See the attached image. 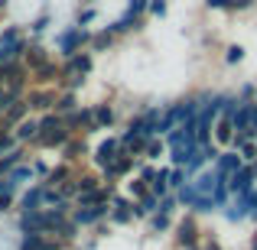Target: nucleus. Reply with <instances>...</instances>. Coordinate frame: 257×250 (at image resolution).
I'll return each instance as SVG.
<instances>
[{
    "instance_id": "nucleus-1",
    "label": "nucleus",
    "mask_w": 257,
    "mask_h": 250,
    "mask_svg": "<svg viewBox=\"0 0 257 250\" xmlns=\"http://www.w3.org/2000/svg\"><path fill=\"white\" fill-rule=\"evenodd\" d=\"M72 133H75V130H69L65 120L59 117L56 111H49L46 117H39V133H36L33 143H36V146H65L72 140Z\"/></svg>"
},
{
    "instance_id": "nucleus-2",
    "label": "nucleus",
    "mask_w": 257,
    "mask_h": 250,
    "mask_svg": "<svg viewBox=\"0 0 257 250\" xmlns=\"http://www.w3.org/2000/svg\"><path fill=\"white\" fill-rule=\"evenodd\" d=\"M91 43V33H88V26H65L62 33H56V52L62 59H69V56H75V52H82L85 46Z\"/></svg>"
},
{
    "instance_id": "nucleus-3",
    "label": "nucleus",
    "mask_w": 257,
    "mask_h": 250,
    "mask_svg": "<svg viewBox=\"0 0 257 250\" xmlns=\"http://www.w3.org/2000/svg\"><path fill=\"white\" fill-rule=\"evenodd\" d=\"M69 214L78 227H91V224H101L111 214V201H104V205H75Z\"/></svg>"
},
{
    "instance_id": "nucleus-4",
    "label": "nucleus",
    "mask_w": 257,
    "mask_h": 250,
    "mask_svg": "<svg viewBox=\"0 0 257 250\" xmlns=\"http://www.w3.org/2000/svg\"><path fill=\"white\" fill-rule=\"evenodd\" d=\"M91 69H94L91 49H88V52H75V56L62 59V65H59V78H69V75H91Z\"/></svg>"
},
{
    "instance_id": "nucleus-5",
    "label": "nucleus",
    "mask_w": 257,
    "mask_h": 250,
    "mask_svg": "<svg viewBox=\"0 0 257 250\" xmlns=\"http://www.w3.org/2000/svg\"><path fill=\"white\" fill-rule=\"evenodd\" d=\"M120 153H124V146H120V140H104V143L98 146V150H94V166H101V169H107L114 163V159L120 156Z\"/></svg>"
},
{
    "instance_id": "nucleus-6",
    "label": "nucleus",
    "mask_w": 257,
    "mask_h": 250,
    "mask_svg": "<svg viewBox=\"0 0 257 250\" xmlns=\"http://www.w3.org/2000/svg\"><path fill=\"white\" fill-rule=\"evenodd\" d=\"M36 133H39V117H23L17 127H13V137H17L20 146H23V143H33V140H36Z\"/></svg>"
},
{
    "instance_id": "nucleus-7",
    "label": "nucleus",
    "mask_w": 257,
    "mask_h": 250,
    "mask_svg": "<svg viewBox=\"0 0 257 250\" xmlns=\"http://www.w3.org/2000/svg\"><path fill=\"white\" fill-rule=\"evenodd\" d=\"M26 101H30V111H52V104H56V91H49V88H36V91L26 94Z\"/></svg>"
},
{
    "instance_id": "nucleus-8",
    "label": "nucleus",
    "mask_w": 257,
    "mask_h": 250,
    "mask_svg": "<svg viewBox=\"0 0 257 250\" xmlns=\"http://www.w3.org/2000/svg\"><path fill=\"white\" fill-rule=\"evenodd\" d=\"M251 182H254L251 169H247V166H241V169H238L234 175H228V192L241 195V192H247V188H251Z\"/></svg>"
},
{
    "instance_id": "nucleus-9",
    "label": "nucleus",
    "mask_w": 257,
    "mask_h": 250,
    "mask_svg": "<svg viewBox=\"0 0 257 250\" xmlns=\"http://www.w3.org/2000/svg\"><path fill=\"white\" fill-rule=\"evenodd\" d=\"M43 192H46L43 182L33 185V188H26L23 198H20V208H23V211H36V208H43Z\"/></svg>"
},
{
    "instance_id": "nucleus-10",
    "label": "nucleus",
    "mask_w": 257,
    "mask_h": 250,
    "mask_svg": "<svg viewBox=\"0 0 257 250\" xmlns=\"http://www.w3.org/2000/svg\"><path fill=\"white\" fill-rule=\"evenodd\" d=\"M215 140H218V143H231L234 140L231 114H218V117H215Z\"/></svg>"
},
{
    "instance_id": "nucleus-11",
    "label": "nucleus",
    "mask_w": 257,
    "mask_h": 250,
    "mask_svg": "<svg viewBox=\"0 0 257 250\" xmlns=\"http://www.w3.org/2000/svg\"><path fill=\"white\" fill-rule=\"evenodd\" d=\"M215 169L228 179V175H234L241 169V156H238V153H221V156L215 159Z\"/></svg>"
},
{
    "instance_id": "nucleus-12",
    "label": "nucleus",
    "mask_w": 257,
    "mask_h": 250,
    "mask_svg": "<svg viewBox=\"0 0 257 250\" xmlns=\"http://www.w3.org/2000/svg\"><path fill=\"white\" fill-rule=\"evenodd\" d=\"M75 107H78V98H75V91H62V94H56V104H52V111H56L59 117L72 114Z\"/></svg>"
},
{
    "instance_id": "nucleus-13",
    "label": "nucleus",
    "mask_w": 257,
    "mask_h": 250,
    "mask_svg": "<svg viewBox=\"0 0 257 250\" xmlns=\"http://www.w3.org/2000/svg\"><path fill=\"white\" fill-rule=\"evenodd\" d=\"M137 26H140V17H134V13H124L120 20H114V23L107 26V33H114V36H124V33L137 30Z\"/></svg>"
},
{
    "instance_id": "nucleus-14",
    "label": "nucleus",
    "mask_w": 257,
    "mask_h": 250,
    "mask_svg": "<svg viewBox=\"0 0 257 250\" xmlns=\"http://www.w3.org/2000/svg\"><path fill=\"white\" fill-rule=\"evenodd\" d=\"M91 107H94V124H98V130H104V127H114L117 114H114L111 104H91Z\"/></svg>"
},
{
    "instance_id": "nucleus-15",
    "label": "nucleus",
    "mask_w": 257,
    "mask_h": 250,
    "mask_svg": "<svg viewBox=\"0 0 257 250\" xmlns=\"http://www.w3.org/2000/svg\"><path fill=\"white\" fill-rule=\"evenodd\" d=\"M20 163H26V153L20 150V146H17V150H10V153H4V156H0V175H7L10 169H17Z\"/></svg>"
},
{
    "instance_id": "nucleus-16",
    "label": "nucleus",
    "mask_w": 257,
    "mask_h": 250,
    "mask_svg": "<svg viewBox=\"0 0 257 250\" xmlns=\"http://www.w3.org/2000/svg\"><path fill=\"white\" fill-rule=\"evenodd\" d=\"M23 59H26L23 65H30V72H36L39 65H46V62H49V56H46V49H43V46H30Z\"/></svg>"
},
{
    "instance_id": "nucleus-17",
    "label": "nucleus",
    "mask_w": 257,
    "mask_h": 250,
    "mask_svg": "<svg viewBox=\"0 0 257 250\" xmlns=\"http://www.w3.org/2000/svg\"><path fill=\"white\" fill-rule=\"evenodd\" d=\"M69 179H72V169H69V166H59V169H49V175H46V182H43V185L59 188L62 182H69Z\"/></svg>"
},
{
    "instance_id": "nucleus-18",
    "label": "nucleus",
    "mask_w": 257,
    "mask_h": 250,
    "mask_svg": "<svg viewBox=\"0 0 257 250\" xmlns=\"http://www.w3.org/2000/svg\"><path fill=\"white\" fill-rule=\"evenodd\" d=\"M114 46V33H98V36H91V43H88V49L91 52H104V49H111Z\"/></svg>"
},
{
    "instance_id": "nucleus-19",
    "label": "nucleus",
    "mask_w": 257,
    "mask_h": 250,
    "mask_svg": "<svg viewBox=\"0 0 257 250\" xmlns=\"http://www.w3.org/2000/svg\"><path fill=\"white\" fill-rule=\"evenodd\" d=\"M179 244L182 247H195V224L192 221H182L179 224Z\"/></svg>"
},
{
    "instance_id": "nucleus-20",
    "label": "nucleus",
    "mask_w": 257,
    "mask_h": 250,
    "mask_svg": "<svg viewBox=\"0 0 257 250\" xmlns=\"http://www.w3.org/2000/svg\"><path fill=\"white\" fill-rule=\"evenodd\" d=\"M170 214H163V211H157V214H150V231L153 234H163V231H170Z\"/></svg>"
},
{
    "instance_id": "nucleus-21",
    "label": "nucleus",
    "mask_w": 257,
    "mask_h": 250,
    "mask_svg": "<svg viewBox=\"0 0 257 250\" xmlns=\"http://www.w3.org/2000/svg\"><path fill=\"white\" fill-rule=\"evenodd\" d=\"M17 137H13V130H7V127H0V156L4 153H10V150H17Z\"/></svg>"
},
{
    "instance_id": "nucleus-22",
    "label": "nucleus",
    "mask_w": 257,
    "mask_h": 250,
    "mask_svg": "<svg viewBox=\"0 0 257 250\" xmlns=\"http://www.w3.org/2000/svg\"><path fill=\"white\" fill-rule=\"evenodd\" d=\"M36 78H39V82H52V78L59 82V65H56V62L39 65V69H36Z\"/></svg>"
},
{
    "instance_id": "nucleus-23",
    "label": "nucleus",
    "mask_w": 257,
    "mask_h": 250,
    "mask_svg": "<svg viewBox=\"0 0 257 250\" xmlns=\"http://www.w3.org/2000/svg\"><path fill=\"white\" fill-rule=\"evenodd\" d=\"M7 175H10V179H13V182H17V185H20V182H26V179H33V175H36V172H33V166H26V163H20L17 169H10V172H7Z\"/></svg>"
},
{
    "instance_id": "nucleus-24",
    "label": "nucleus",
    "mask_w": 257,
    "mask_h": 250,
    "mask_svg": "<svg viewBox=\"0 0 257 250\" xmlns=\"http://www.w3.org/2000/svg\"><path fill=\"white\" fill-rule=\"evenodd\" d=\"M186 179H189V172L182 166H176V169H170V188H176V192H179L182 185H186Z\"/></svg>"
},
{
    "instance_id": "nucleus-25",
    "label": "nucleus",
    "mask_w": 257,
    "mask_h": 250,
    "mask_svg": "<svg viewBox=\"0 0 257 250\" xmlns=\"http://www.w3.org/2000/svg\"><path fill=\"white\" fill-rule=\"evenodd\" d=\"M75 185H78V192H94V188H98V179H94V175H75Z\"/></svg>"
},
{
    "instance_id": "nucleus-26",
    "label": "nucleus",
    "mask_w": 257,
    "mask_h": 250,
    "mask_svg": "<svg viewBox=\"0 0 257 250\" xmlns=\"http://www.w3.org/2000/svg\"><path fill=\"white\" fill-rule=\"evenodd\" d=\"M65 153H69V159L85 156V140H69V143H65Z\"/></svg>"
},
{
    "instance_id": "nucleus-27",
    "label": "nucleus",
    "mask_w": 257,
    "mask_h": 250,
    "mask_svg": "<svg viewBox=\"0 0 257 250\" xmlns=\"http://www.w3.org/2000/svg\"><path fill=\"white\" fill-rule=\"evenodd\" d=\"M94 17H98V10H94V7H85V10H78L75 26H88V23H94Z\"/></svg>"
},
{
    "instance_id": "nucleus-28",
    "label": "nucleus",
    "mask_w": 257,
    "mask_h": 250,
    "mask_svg": "<svg viewBox=\"0 0 257 250\" xmlns=\"http://www.w3.org/2000/svg\"><path fill=\"white\" fill-rule=\"evenodd\" d=\"M163 150H166V146L160 143L157 137H153L150 143H147V150H144V153H147V159H160V156H163Z\"/></svg>"
},
{
    "instance_id": "nucleus-29",
    "label": "nucleus",
    "mask_w": 257,
    "mask_h": 250,
    "mask_svg": "<svg viewBox=\"0 0 257 250\" xmlns=\"http://www.w3.org/2000/svg\"><path fill=\"white\" fill-rule=\"evenodd\" d=\"M17 182L10 179V175H0V195H17Z\"/></svg>"
},
{
    "instance_id": "nucleus-30",
    "label": "nucleus",
    "mask_w": 257,
    "mask_h": 250,
    "mask_svg": "<svg viewBox=\"0 0 257 250\" xmlns=\"http://www.w3.org/2000/svg\"><path fill=\"white\" fill-rule=\"evenodd\" d=\"M147 13H150V17H166V0H150V4H147Z\"/></svg>"
},
{
    "instance_id": "nucleus-31",
    "label": "nucleus",
    "mask_w": 257,
    "mask_h": 250,
    "mask_svg": "<svg viewBox=\"0 0 257 250\" xmlns=\"http://www.w3.org/2000/svg\"><path fill=\"white\" fill-rule=\"evenodd\" d=\"M147 4H150V0H127V13L140 17V13H147Z\"/></svg>"
},
{
    "instance_id": "nucleus-32",
    "label": "nucleus",
    "mask_w": 257,
    "mask_h": 250,
    "mask_svg": "<svg viewBox=\"0 0 257 250\" xmlns=\"http://www.w3.org/2000/svg\"><path fill=\"white\" fill-rule=\"evenodd\" d=\"M46 26H49V13H43L36 23H30V33H33V36H39V33H46Z\"/></svg>"
},
{
    "instance_id": "nucleus-33",
    "label": "nucleus",
    "mask_w": 257,
    "mask_h": 250,
    "mask_svg": "<svg viewBox=\"0 0 257 250\" xmlns=\"http://www.w3.org/2000/svg\"><path fill=\"white\" fill-rule=\"evenodd\" d=\"M173 208H176V195H163V198H160V208H157V211L173 214Z\"/></svg>"
},
{
    "instance_id": "nucleus-34",
    "label": "nucleus",
    "mask_w": 257,
    "mask_h": 250,
    "mask_svg": "<svg viewBox=\"0 0 257 250\" xmlns=\"http://www.w3.org/2000/svg\"><path fill=\"white\" fill-rule=\"evenodd\" d=\"M228 62H231V65H238L241 62V59H244V49H241V46H228Z\"/></svg>"
},
{
    "instance_id": "nucleus-35",
    "label": "nucleus",
    "mask_w": 257,
    "mask_h": 250,
    "mask_svg": "<svg viewBox=\"0 0 257 250\" xmlns=\"http://www.w3.org/2000/svg\"><path fill=\"white\" fill-rule=\"evenodd\" d=\"M147 192H150V188L144 185V179H140V182H131V195H134V201H137V198H144Z\"/></svg>"
},
{
    "instance_id": "nucleus-36",
    "label": "nucleus",
    "mask_w": 257,
    "mask_h": 250,
    "mask_svg": "<svg viewBox=\"0 0 257 250\" xmlns=\"http://www.w3.org/2000/svg\"><path fill=\"white\" fill-rule=\"evenodd\" d=\"M153 175H157V169H153V166H140V179H144V182H150Z\"/></svg>"
},
{
    "instance_id": "nucleus-37",
    "label": "nucleus",
    "mask_w": 257,
    "mask_h": 250,
    "mask_svg": "<svg viewBox=\"0 0 257 250\" xmlns=\"http://www.w3.org/2000/svg\"><path fill=\"white\" fill-rule=\"evenodd\" d=\"M33 172H36V175H43V179H46V175H49V166H46V163H33Z\"/></svg>"
},
{
    "instance_id": "nucleus-38",
    "label": "nucleus",
    "mask_w": 257,
    "mask_h": 250,
    "mask_svg": "<svg viewBox=\"0 0 257 250\" xmlns=\"http://www.w3.org/2000/svg\"><path fill=\"white\" fill-rule=\"evenodd\" d=\"M254 0H231V7H228V10H244V7H251Z\"/></svg>"
},
{
    "instance_id": "nucleus-39",
    "label": "nucleus",
    "mask_w": 257,
    "mask_h": 250,
    "mask_svg": "<svg viewBox=\"0 0 257 250\" xmlns=\"http://www.w3.org/2000/svg\"><path fill=\"white\" fill-rule=\"evenodd\" d=\"M208 7H212V10H221V7H225V10H228L231 0H208Z\"/></svg>"
},
{
    "instance_id": "nucleus-40",
    "label": "nucleus",
    "mask_w": 257,
    "mask_h": 250,
    "mask_svg": "<svg viewBox=\"0 0 257 250\" xmlns=\"http://www.w3.org/2000/svg\"><path fill=\"white\" fill-rule=\"evenodd\" d=\"M10 205H13V195H0V211H7Z\"/></svg>"
},
{
    "instance_id": "nucleus-41",
    "label": "nucleus",
    "mask_w": 257,
    "mask_h": 250,
    "mask_svg": "<svg viewBox=\"0 0 257 250\" xmlns=\"http://www.w3.org/2000/svg\"><path fill=\"white\" fill-rule=\"evenodd\" d=\"M247 133H257V104L251 107V130H247Z\"/></svg>"
},
{
    "instance_id": "nucleus-42",
    "label": "nucleus",
    "mask_w": 257,
    "mask_h": 250,
    "mask_svg": "<svg viewBox=\"0 0 257 250\" xmlns=\"http://www.w3.org/2000/svg\"><path fill=\"white\" fill-rule=\"evenodd\" d=\"M247 169H251V175H254V179H257V159H254V163L247 166Z\"/></svg>"
},
{
    "instance_id": "nucleus-43",
    "label": "nucleus",
    "mask_w": 257,
    "mask_h": 250,
    "mask_svg": "<svg viewBox=\"0 0 257 250\" xmlns=\"http://www.w3.org/2000/svg\"><path fill=\"white\" fill-rule=\"evenodd\" d=\"M205 250H221V247H218V244H208V247H205Z\"/></svg>"
}]
</instances>
